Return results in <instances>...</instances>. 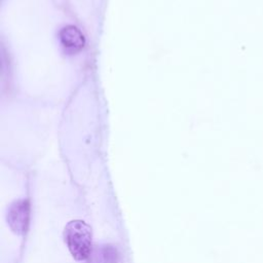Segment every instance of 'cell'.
I'll list each match as a JSON object with an SVG mask.
<instances>
[{"mask_svg":"<svg viewBox=\"0 0 263 263\" xmlns=\"http://www.w3.org/2000/svg\"><path fill=\"white\" fill-rule=\"evenodd\" d=\"M65 240L77 260H85L91 253V229L81 220H73L65 227Z\"/></svg>","mask_w":263,"mask_h":263,"instance_id":"obj_1","label":"cell"},{"mask_svg":"<svg viewBox=\"0 0 263 263\" xmlns=\"http://www.w3.org/2000/svg\"><path fill=\"white\" fill-rule=\"evenodd\" d=\"M30 218L29 202L20 199L11 203L7 213V222L11 230L17 234H23L27 231Z\"/></svg>","mask_w":263,"mask_h":263,"instance_id":"obj_2","label":"cell"},{"mask_svg":"<svg viewBox=\"0 0 263 263\" xmlns=\"http://www.w3.org/2000/svg\"><path fill=\"white\" fill-rule=\"evenodd\" d=\"M60 40L63 47L71 52L76 53L84 46V36L75 26H67L60 32Z\"/></svg>","mask_w":263,"mask_h":263,"instance_id":"obj_3","label":"cell"},{"mask_svg":"<svg viewBox=\"0 0 263 263\" xmlns=\"http://www.w3.org/2000/svg\"><path fill=\"white\" fill-rule=\"evenodd\" d=\"M90 263H117L118 254L110 245H103L91 251Z\"/></svg>","mask_w":263,"mask_h":263,"instance_id":"obj_4","label":"cell"}]
</instances>
